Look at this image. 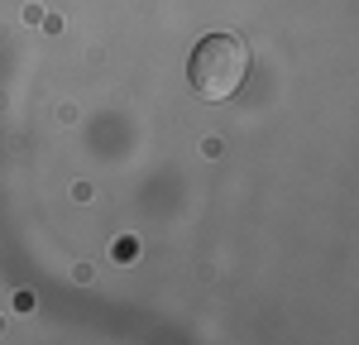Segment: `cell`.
<instances>
[{
	"instance_id": "6da1fadb",
	"label": "cell",
	"mask_w": 359,
	"mask_h": 345,
	"mask_svg": "<svg viewBox=\"0 0 359 345\" xmlns=\"http://www.w3.org/2000/svg\"><path fill=\"white\" fill-rule=\"evenodd\" d=\"M187 77H192V91L201 101H230L249 77L245 39H235V34H206L192 48Z\"/></svg>"
}]
</instances>
